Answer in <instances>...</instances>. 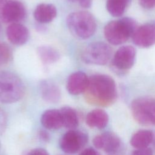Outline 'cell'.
<instances>
[{
    "label": "cell",
    "instance_id": "9",
    "mask_svg": "<svg viewBox=\"0 0 155 155\" xmlns=\"http://www.w3.org/2000/svg\"><path fill=\"white\" fill-rule=\"evenodd\" d=\"M88 134L81 130H70L61 138L59 145L67 154H74L81 150L88 142Z\"/></svg>",
    "mask_w": 155,
    "mask_h": 155
},
{
    "label": "cell",
    "instance_id": "6",
    "mask_svg": "<svg viewBox=\"0 0 155 155\" xmlns=\"http://www.w3.org/2000/svg\"><path fill=\"white\" fill-rule=\"evenodd\" d=\"M111 47L103 42H94L88 45L83 50L81 58L88 64L105 65L111 56Z\"/></svg>",
    "mask_w": 155,
    "mask_h": 155
},
{
    "label": "cell",
    "instance_id": "23",
    "mask_svg": "<svg viewBox=\"0 0 155 155\" xmlns=\"http://www.w3.org/2000/svg\"><path fill=\"white\" fill-rule=\"evenodd\" d=\"M7 125V117L4 111L0 108V134L5 130Z\"/></svg>",
    "mask_w": 155,
    "mask_h": 155
},
{
    "label": "cell",
    "instance_id": "25",
    "mask_svg": "<svg viewBox=\"0 0 155 155\" xmlns=\"http://www.w3.org/2000/svg\"><path fill=\"white\" fill-rule=\"evenodd\" d=\"M139 2L145 8L150 9L155 7V0H139Z\"/></svg>",
    "mask_w": 155,
    "mask_h": 155
},
{
    "label": "cell",
    "instance_id": "11",
    "mask_svg": "<svg viewBox=\"0 0 155 155\" xmlns=\"http://www.w3.org/2000/svg\"><path fill=\"white\" fill-rule=\"evenodd\" d=\"M136 54L135 48L133 46H122L115 53L113 59V64L117 70H128L134 64Z\"/></svg>",
    "mask_w": 155,
    "mask_h": 155
},
{
    "label": "cell",
    "instance_id": "16",
    "mask_svg": "<svg viewBox=\"0 0 155 155\" xmlns=\"http://www.w3.org/2000/svg\"><path fill=\"white\" fill-rule=\"evenodd\" d=\"M41 122L42 125L48 130H58L63 127L59 110L51 109L45 111L41 116Z\"/></svg>",
    "mask_w": 155,
    "mask_h": 155
},
{
    "label": "cell",
    "instance_id": "28",
    "mask_svg": "<svg viewBox=\"0 0 155 155\" xmlns=\"http://www.w3.org/2000/svg\"><path fill=\"white\" fill-rule=\"evenodd\" d=\"M73 2H78L84 8H89L91 5L92 0H68Z\"/></svg>",
    "mask_w": 155,
    "mask_h": 155
},
{
    "label": "cell",
    "instance_id": "12",
    "mask_svg": "<svg viewBox=\"0 0 155 155\" xmlns=\"http://www.w3.org/2000/svg\"><path fill=\"white\" fill-rule=\"evenodd\" d=\"M88 81L89 77L83 71H78L74 72L68 78L67 89L70 94L78 95L85 91Z\"/></svg>",
    "mask_w": 155,
    "mask_h": 155
},
{
    "label": "cell",
    "instance_id": "27",
    "mask_svg": "<svg viewBox=\"0 0 155 155\" xmlns=\"http://www.w3.org/2000/svg\"><path fill=\"white\" fill-rule=\"evenodd\" d=\"M27 155H49V154L45 149L38 148L31 150Z\"/></svg>",
    "mask_w": 155,
    "mask_h": 155
},
{
    "label": "cell",
    "instance_id": "8",
    "mask_svg": "<svg viewBox=\"0 0 155 155\" xmlns=\"http://www.w3.org/2000/svg\"><path fill=\"white\" fill-rule=\"evenodd\" d=\"M26 16L24 4L15 0H4L0 2V19L5 23H19Z\"/></svg>",
    "mask_w": 155,
    "mask_h": 155
},
{
    "label": "cell",
    "instance_id": "20",
    "mask_svg": "<svg viewBox=\"0 0 155 155\" xmlns=\"http://www.w3.org/2000/svg\"><path fill=\"white\" fill-rule=\"evenodd\" d=\"M63 126L73 130L79 124V119L76 111L70 107H63L60 110Z\"/></svg>",
    "mask_w": 155,
    "mask_h": 155
},
{
    "label": "cell",
    "instance_id": "24",
    "mask_svg": "<svg viewBox=\"0 0 155 155\" xmlns=\"http://www.w3.org/2000/svg\"><path fill=\"white\" fill-rule=\"evenodd\" d=\"M132 155H153V153L152 150L147 147L141 149H136V150L133 151Z\"/></svg>",
    "mask_w": 155,
    "mask_h": 155
},
{
    "label": "cell",
    "instance_id": "30",
    "mask_svg": "<svg viewBox=\"0 0 155 155\" xmlns=\"http://www.w3.org/2000/svg\"><path fill=\"white\" fill-rule=\"evenodd\" d=\"M128 1H129V2L130 3V2H131V0H128Z\"/></svg>",
    "mask_w": 155,
    "mask_h": 155
},
{
    "label": "cell",
    "instance_id": "21",
    "mask_svg": "<svg viewBox=\"0 0 155 155\" xmlns=\"http://www.w3.org/2000/svg\"><path fill=\"white\" fill-rule=\"evenodd\" d=\"M128 0H107L106 8L108 13L114 17L121 16L129 4Z\"/></svg>",
    "mask_w": 155,
    "mask_h": 155
},
{
    "label": "cell",
    "instance_id": "26",
    "mask_svg": "<svg viewBox=\"0 0 155 155\" xmlns=\"http://www.w3.org/2000/svg\"><path fill=\"white\" fill-rule=\"evenodd\" d=\"M79 155H101L96 150L93 148H87L82 150Z\"/></svg>",
    "mask_w": 155,
    "mask_h": 155
},
{
    "label": "cell",
    "instance_id": "7",
    "mask_svg": "<svg viewBox=\"0 0 155 155\" xmlns=\"http://www.w3.org/2000/svg\"><path fill=\"white\" fill-rule=\"evenodd\" d=\"M93 143L97 149L103 150L107 155H123L124 153L121 139L113 132L108 131L97 135L93 138Z\"/></svg>",
    "mask_w": 155,
    "mask_h": 155
},
{
    "label": "cell",
    "instance_id": "31",
    "mask_svg": "<svg viewBox=\"0 0 155 155\" xmlns=\"http://www.w3.org/2000/svg\"><path fill=\"white\" fill-rule=\"evenodd\" d=\"M2 1V0H0V2H1Z\"/></svg>",
    "mask_w": 155,
    "mask_h": 155
},
{
    "label": "cell",
    "instance_id": "3",
    "mask_svg": "<svg viewBox=\"0 0 155 155\" xmlns=\"http://www.w3.org/2000/svg\"><path fill=\"white\" fill-rule=\"evenodd\" d=\"M67 24L72 35L81 39H88L93 35L97 27L93 16L84 11L69 14L67 18Z\"/></svg>",
    "mask_w": 155,
    "mask_h": 155
},
{
    "label": "cell",
    "instance_id": "2",
    "mask_svg": "<svg viewBox=\"0 0 155 155\" xmlns=\"http://www.w3.org/2000/svg\"><path fill=\"white\" fill-rule=\"evenodd\" d=\"M137 28L136 21L127 17L109 22L104 27V33L110 44L120 45L132 37Z\"/></svg>",
    "mask_w": 155,
    "mask_h": 155
},
{
    "label": "cell",
    "instance_id": "13",
    "mask_svg": "<svg viewBox=\"0 0 155 155\" xmlns=\"http://www.w3.org/2000/svg\"><path fill=\"white\" fill-rule=\"evenodd\" d=\"M6 36L12 44L21 45L27 42L30 33L25 25L20 23H13L7 28Z\"/></svg>",
    "mask_w": 155,
    "mask_h": 155
},
{
    "label": "cell",
    "instance_id": "17",
    "mask_svg": "<svg viewBox=\"0 0 155 155\" xmlns=\"http://www.w3.org/2000/svg\"><path fill=\"white\" fill-rule=\"evenodd\" d=\"M109 117L108 114L102 109H94L86 116L85 122L91 128L102 129L108 124Z\"/></svg>",
    "mask_w": 155,
    "mask_h": 155
},
{
    "label": "cell",
    "instance_id": "4",
    "mask_svg": "<svg viewBox=\"0 0 155 155\" xmlns=\"http://www.w3.org/2000/svg\"><path fill=\"white\" fill-rule=\"evenodd\" d=\"M25 87L21 79L9 71L0 72V102L12 104L24 96Z\"/></svg>",
    "mask_w": 155,
    "mask_h": 155
},
{
    "label": "cell",
    "instance_id": "15",
    "mask_svg": "<svg viewBox=\"0 0 155 155\" xmlns=\"http://www.w3.org/2000/svg\"><path fill=\"white\" fill-rule=\"evenodd\" d=\"M57 10L51 4H40L34 10L33 16L36 21L41 24L49 23L56 16Z\"/></svg>",
    "mask_w": 155,
    "mask_h": 155
},
{
    "label": "cell",
    "instance_id": "18",
    "mask_svg": "<svg viewBox=\"0 0 155 155\" xmlns=\"http://www.w3.org/2000/svg\"><path fill=\"white\" fill-rule=\"evenodd\" d=\"M153 133L148 130H140L135 133L130 139V143L136 149L147 148L153 140Z\"/></svg>",
    "mask_w": 155,
    "mask_h": 155
},
{
    "label": "cell",
    "instance_id": "10",
    "mask_svg": "<svg viewBox=\"0 0 155 155\" xmlns=\"http://www.w3.org/2000/svg\"><path fill=\"white\" fill-rule=\"evenodd\" d=\"M133 43L141 48H148L155 44V22H148L137 27L132 36Z\"/></svg>",
    "mask_w": 155,
    "mask_h": 155
},
{
    "label": "cell",
    "instance_id": "5",
    "mask_svg": "<svg viewBox=\"0 0 155 155\" xmlns=\"http://www.w3.org/2000/svg\"><path fill=\"white\" fill-rule=\"evenodd\" d=\"M131 111L134 120L139 124L155 125V99L151 97H139L131 104Z\"/></svg>",
    "mask_w": 155,
    "mask_h": 155
},
{
    "label": "cell",
    "instance_id": "14",
    "mask_svg": "<svg viewBox=\"0 0 155 155\" xmlns=\"http://www.w3.org/2000/svg\"><path fill=\"white\" fill-rule=\"evenodd\" d=\"M40 91L42 98L48 103L56 104L61 99L60 88L58 85L51 81H42L40 84Z\"/></svg>",
    "mask_w": 155,
    "mask_h": 155
},
{
    "label": "cell",
    "instance_id": "1",
    "mask_svg": "<svg viewBox=\"0 0 155 155\" xmlns=\"http://www.w3.org/2000/svg\"><path fill=\"white\" fill-rule=\"evenodd\" d=\"M87 101L99 106H108L117 98V89L114 79L108 75L96 74L89 77L84 92Z\"/></svg>",
    "mask_w": 155,
    "mask_h": 155
},
{
    "label": "cell",
    "instance_id": "19",
    "mask_svg": "<svg viewBox=\"0 0 155 155\" xmlns=\"http://www.w3.org/2000/svg\"><path fill=\"white\" fill-rule=\"evenodd\" d=\"M38 56L44 65H50L57 62L61 57L59 52L50 45H42L38 48Z\"/></svg>",
    "mask_w": 155,
    "mask_h": 155
},
{
    "label": "cell",
    "instance_id": "22",
    "mask_svg": "<svg viewBox=\"0 0 155 155\" xmlns=\"http://www.w3.org/2000/svg\"><path fill=\"white\" fill-rule=\"evenodd\" d=\"M12 52L8 45L2 42H0V65H4L10 60Z\"/></svg>",
    "mask_w": 155,
    "mask_h": 155
},
{
    "label": "cell",
    "instance_id": "29",
    "mask_svg": "<svg viewBox=\"0 0 155 155\" xmlns=\"http://www.w3.org/2000/svg\"><path fill=\"white\" fill-rule=\"evenodd\" d=\"M39 136L40 139L44 142L48 141L50 138L49 133L45 130H41L39 132Z\"/></svg>",
    "mask_w": 155,
    "mask_h": 155
}]
</instances>
